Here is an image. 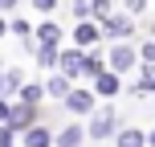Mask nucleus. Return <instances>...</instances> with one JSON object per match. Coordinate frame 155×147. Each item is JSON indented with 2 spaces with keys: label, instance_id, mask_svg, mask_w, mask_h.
<instances>
[{
  "label": "nucleus",
  "instance_id": "obj_9",
  "mask_svg": "<svg viewBox=\"0 0 155 147\" xmlns=\"http://www.w3.org/2000/svg\"><path fill=\"white\" fill-rule=\"evenodd\" d=\"M25 147H49V131L45 127H29L25 131Z\"/></svg>",
  "mask_w": 155,
  "mask_h": 147
},
{
  "label": "nucleus",
  "instance_id": "obj_3",
  "mask_svg": "<svg viewBox=\"0 0 155 147\" xmlns=\"http://www.w3.org/2000/svg\"><path fill=\"white\" fill-rule=\"evenodd\" d=\"M65 106H70V110H78V115H86V110L94 106V94H90V90H70Z\"/></svg>",
  "mask_w": 155,
  "mask_h": 147
},
{
  "label": "nucleus",
  "instance_id": "obj_18",
  "mask_svg": "<svg viewBox=\"0 0 155 147\" xmlns=\"http://www.w3.org/2000/svg\"><path fill=\"white\" fill-rule=\"evenodd\" d=\"M41 98V86H25L21 90V102H37Z\"/></svg>",
  "mask_w": 155,
  "mask_h": 147
},
{
  "label": "nucleus",
  "instance_id": "obj_6",
  "mask_svg": "<svg viewBox=\"0 0 155 147\" xmlns=\"http://www.w3.org/2000/svg\"><path fill=\"white\" fill-rule=\"evenodd\" d=\"M45 94H49V98H70V74H57V78H49Z\"/></svg>",
  "mask_w": 155,
  "mask_h": 147
},
{
  "label": "nucleus",
  "instance_id": "obj_26",
  "mask_svg": "<svg viewBox=\"0 0 155 147\" xmlns=\"http://www.w3.org/2000/svg\"><path fill=\"white\" fill-rule=\"evenodd\" d=\"M78 4H82V0H78Z\"/></svg>",
  "mask_w": 155,
  "mask_h": 147
},
{
  "label": "nucleus",
  "instance_id": "obj_8",
  "mask_svg": "<svg viewBox=\"0 0 155 147\" xmlns=\"http://www.w3.org/2000/svg\"><path fill=\"white\" fill-rule=\"evenodd\" d=\"M135 94H155V62L143 65V78H139V86H135Z\"/></svg>",
  "mask_w": 155,
  "mask_h": 147
},
{
  "label": "nucleus",
  "instance_id": "obj_14",
  "mask_svg": "<svg viewBox=\"0 0 155 147\" xmlns=\"http://www.w3.org/2000/svg\"><path fill=\"white\" fill-rule=\"evenodd\" d=\"M143 143H147L143 131H123V135H118V147H143Z\"/></svg>",
  "mask_w": 155,
  "mask_h": 147
},
{
  "label": "nucleus",
  "instance_id": "obj_16",
  "mask_svg": "<svg viewBox=\"0 0 155 147\" xmlns=\"http://www.w3.org/2000/svg\"><path fill=\"white\" fill-rule=\"evenodd\" d=\"M82 70L90 74V78H98V74H106V70H102V62H98V53H90V57H86V65H82Z\"/></svg>",
  "mask_w": 155,
  "mask_h": 147
},
{
  "label": "nucleus",
  "instance_id": "obj_25",
  "mask_svg": "<svg viewBox=\"0 0 155 147\" xmlns=\"http://www.w3.org/2000/svg\"><path fill=\"white\" fill-rule=\"evenodd\" d=\"M147 143H151V147H155V131H151V135H147Z\"/></svg>",
  "mask_w": 155,
  "mask_h": 147
},
{
  "label": "nucleus",
  "instance_id": "obj_13",
  "mask_svg": "<svg viewBox=\"0 0 155 147\" xmlns=\"http://www.w3.org/2000/svg\"><path fill=\"white\" fill-rule=\"evenodd\" d=\"M78 143H82V127H65L57 135V147H78Z\"/></svg>",
  "mask_w": 155,
  "mask_h": 147
},
{
  "label": "nucleus",
  "instance_id": "obj_1",
  "mask_svg": "<svg viewBox=\"0 0 155 147\" xmlns=\"http://www.w3.org/2000/svg\"><path fill=\"white\" fill-rule=\"evenodd\" d=\"M135 57H139V53H135L131 45H114V49H110V70H114V74L135 70Z\"/></svg>",
  "mask_w": 155,
  "mask_h": 147
},
{
  "label": "nucleus",
  "instance_id": "obj_23",
  "mask_svg": "<svg viewBox=\"0 0 155 147\" xmlns=\"http://www.w3.org/2000/svg\"><path fill=\"white\" fill-rule=\"evenodd\" d=\"M12 4H16V0H0V8H12Z\"/></svg>",
  "mask_w": 155,
  "mask_h": 147
},
{
  "label": "nucleus",
  "instance_id": "obj_17",
  "mask_svg": "<svg viewBox=\"0 0 155 147\" xmlns=\"http://www.w3.org/2000/svg\"><path fill=\"white\" fill-rule=\"evenodd\" d=\"M8 29H12L16 37H29V21H21V16H16V21H8Z\"/></svg>",
  "mask_w": 155,
  "mask_h": 147
},
{
  "label": "nucleus",
  "instance_id": "obj_20",
  "mask_svg": "<svg viewBox=\"0 0 155 147\" xmlns=\"http://www.w3.org/2000/svg\"><path fill=\"white\" fill-rule=\"evenodd\" d=\"M143 4H147V0H127V8H131V12H143Z\"/></svg>",
  "mask_w": 155,
  "mask_h": 147
},
{
  "label": "nucleus",
  "instance_id": "obj_2",
  "mask_svg": "<svg viewBox=\"0 0 155 147\" xmlns=\"http://www.w3.org/2000/svg\"><path fill=\"white\" fill-rule=\"evenodd\" d=\"M29 123H33V102H21V106L8 110V127L12 131H29Z\"/></svg>",
  "mask_w": 155,
  "mask_h": 147
},
{
  "label": "nucleus",
  "instance_id": "obj_4",
  "mask_svg": "<svg viewBox=\"0 0 155 147\" xmlns=\"http://www.w3.org/2000/svg\"><path fill=\"white\" fill-rule=\"evenodd\" d=\"M106 135H114V115H98L90 123V139H106Z\"/></svg>",
  "mask_w": 155,
  "mask_h": 147
},
{
  "label": "nucleus",
  "instance_id": "obj_22",
  "mask_svg": "<svg viewBox=\"0 0 155 147\" xmlns=\"http://www.w3.org/2000/svg\"><path fill=\"white\" fill-rule=\"evenodd\" d=\"M143 62H155V45H147V49H143Z\"/></svg>",
  "mask_w": 155,
  "mask_h": 147
},
{
  "label": "nucleus",
  "instance_id": "obj_21",
  "mask_svg": "<svg viewBox=\"0 0 155 147\" xmlns=\"http://www.w3.org/2000/svg\"><path fill=\"white\" fill-rule=\"evenodd\" d=\"M33 4H37V8H41V12H49V8H53V4H57V0H33Z\"/></svg>",
  "mask_w": 155,
  "mask_h": 147
},
{
  "label": "nucleus",
  "instance_id": "obj_19",
  "mask_svg": "<svg viewBox=\"0 0 155 147\" xmlns=\"http://www.w3.org/2000/svg\"><path fill=\"white\" fill-rule=\"evenodd\" d=\"M0 147H12V127H8V123L0 127Z\"/></svg>",
  "mask_w": 155,
  "mask_h": 147
},
{
  "label": "nucleus",
  "instance_id": "obj_7",
  "mask_svg": "<svg viewBox=\"0 0 155 147\" xmlns=\"http://www.w3.org/2000/svg\"><path fill=\"white\" fill-rule=\"evenodd\" d=\"M94 86H98V94H106V98H110V94H118V74H114V70L98 74V78H94Z\"/></svg>",
  "mask_w": 155,
  "mask_h": 147
},
{
  "label": "nucleus",
  "instance_id": "obj_10",
  "mask_svg": "<svg viewBox=\"0 0 155 147\" xmlns=\"http://www.w3.org/2000/svg\"><path fill=\"white\" fill-rule=\"evenodd\" d=\"M74 37H78V45H94V41H98V25H94V21L78 25V33H74Z\"/></svg>",
  "mask_w": 155,
  "mask_h": 147
},
{
  "label": "nucleus",
  "instance_id": "obj_12",
  "mask_svg": "<svg viewBox=\"0 0 155 147\" xmlns=\"http://www.w3.org/2000/svg\"><path fill=\"white\" fill-rule=\"evenodd\" d=\"M37 37H41V45H57V41H61V29H57L53 21H45V25H41V33H37Z\"/></svg>",
  "mask_w": 155,
  "mask_h": 147
},
{
  "label": "nucleus",
  "instance_id": "obj_5",
  "mask_svg": "<svg viewBox=\"0 0 155 147\" xmlns=\"http://www.w3.org/2000/svg\"><path fill=\"white\" fill-rule=\"evenodd\" d=\"M57 65H61V74H78V70L86 65V53L70 49V53H61V57H57Z\"/></svg>",
  "mask_w": 155,
  "mask_h": 147
},
{
  "label": "nucleus",
  "instance_id": "obj_15",
  "mask_svg": "<svg viewBox=\"0 0 155 147\" xmlns=\"http://www.w3.org/2000/svg\"><path fill=\"white\" fill-rule=\"evenodd\" d=\"M110 12H114L110 0H90V16H106V21H110Z\"/></svg>",
  "mask_w": 155,
  "mask_h": 147
},
{
  "label": "nucleus",
  "instance_id": "obj_24",
  "mask_svg": "<svg viewBox=\"0 0 155 147\" xmlns=\"http://www.w3.org/2000/svg\"><path fill=\"white\" fill-rule=\"evenodd\" d=\"M4 29H8V21H0V37H4Z\"/></svg>",
  "mask_w": 155,
  "mask_h": 147
},
{
  "label": "nucleus",
  "instance_id": "obj_11",
  "mask_svg": "<svg viewBox=\"0 0 155 147\" xmlns=\"http://www.w3.org/2000/svg\"><path fill=\"white\" fill-rule=\"evenodd\" d=\"M106 33H110V37H127V33H131V16H110Z\"/></svg>",
  "mask_w": 155,
  "mask_h": 147
}]
</instances>
